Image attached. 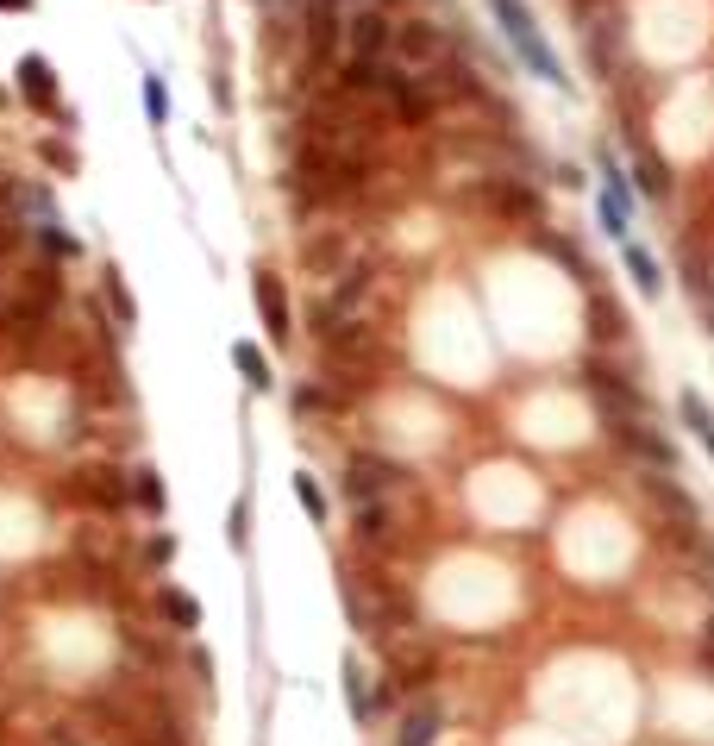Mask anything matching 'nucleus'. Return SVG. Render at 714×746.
I'll list each match as a JSON object with an SVG mask.
<instances>
[{
    "label": "nucleus",
    "mask_w": 714,
    "mask_h": 746,
    "mask_svg": "<svg viewBox=\"0 0 714 746\" xmlns=\"http://www.w3.org/2000/svg\"><path fill=\"white\" fill-rule=\"evenodd\" d=\"M232 364H238V377H245L251 389H270V383H276V377H270V358L257 352L251 339H238V345H232Z\"/></svg>",
    "instance_id": "nucleus-21"
},
{
    "label": "nucleus",
    "mask_w": 714,
    "mask_h": 746,
    "mask_svg": "<svg viewBox=\"0 0 714 746\" xmlns=\"http://www.w3.org/2000/svg\"><path fill=\"white\" fill-rule=\"evenodd\" d=\"M608 433H614V446L633 452L639 464H646V471H671V464H677V446H671V439H664V433L646 421V414H633V421H614Z\"/></svg>",
    "instance_id": "nucleus-8"
},
{
    "label": "nucleus",
    "mask_w": 714,
    "mask_h": 746,
    "mask_svg": "<svg viewBox=\"0 0 714 746\" xmlns=\"http://www.w3.org/2000/svg\"><path fill=\"white\" fill-rule=\"evenodd\" d=\"M170 558H176V540H170V533H157V540L145 546V565H151V571H163Z\"/></svg>",
    "instance_id": "nucleus-29"
},
{
    "label": "nucleus",
    "mask_w": 714,
    "mask_h": 746,
    "mask_svg": "<svg viewBox=\"0 0 714 746\" xmlns=\"http://www.w3.org/2000/svg\"><path fill=\"white\" fill-rule=\"evenodd\" d=\"M13 289H19V283H7V276H0V314H7V301H13Z\"/></svg>",
    "instance_id": "nucleus-35"
},
{
    "label": "nucleus",
    "mask_w": 714,
    "mask_h": 746,
    "mask_svg": "<svg viewBox=\"0 0 714 746\" xmlns=\"http://www.w3.org/2000/svg\"><path fill=\"white\" fill-rule=\"evenodd\" d=\"M301 264L314 270V276H339V270H351V264H357V258H351V232H339V226L307 232V239H301Z\"/></svg>",
    "instance_id": "nucleus-11"
},
{
    "label": "nucleus",
    "mask_w": 714,
    "mask_h": 746,
    "mask_svg": "<svg viewBox=\"0 0 714 746\" xmlns=\"http://www.w3.org/2000/svg\"><path fill=\"white\" fill-rule=\"evenodd\" d=\"M345 696H351V715H357V721H370V715H376V696H370L364 665H357V659H345Z\"/></svg>",
    "instance_id": "nucleus-24"
},
{
    "label": "nucleus",
    "mask_w": 714,
    "mask_h": 746,
    "mask_svg": "<svg viewBox=\"0 0 714 746\" xmlns=\"http://www.w3.org/2000/svg\"><path fill=\"white\" fill-rule=\"evenodd\" d=\"M627 163H633V182H639V195H646V201H664V195H671V170H664V157H658L639 132H627Z\"/></svg>",
    "instance_id": "nucleus-13"
},
{
    "label": "nucleus",
    "mask_w": 714,
    "mask_h": 746,
    "mask_svg": "<svg viewBox=\"0 0 714 746\" xmlns=\"http://www.w3.org/2000/svg\"><path fill=\"white\" fill-rule=\"evenodd\" d=\"M295 502L307 508V521H320V527H326V489H320L314 477H307V471L295 477Z\"/></svg>",
    "instance_id": "nucleus-27"
},
{
    "label": "nucleus",
    "mask_w": 714,
    "mask_h": 746,
    "mask_svg": "<svg viewBox=\"0 0 714 746\" xmlns=\"http://www.w3.org/2000/svg\"><path fill=\"white\" fill-rule=\"evenodd\" d=\"M439 728H445L439 703H414V709H408V721H401V734H395V746H433V740H439Z\"/></svg>",
    "instance_id": "nucleus-17"
},
{
    "label": "nucleus",
    "mask_w": 714,
    "mask_h": 746,
    "mask_svg": "<svg viewBox=\"0 0 714 746\" xmlns=\"http://www.w3.org/2000/svg\"><path fill=\"white\" fill-rule=\"evenodd\" d=\"M621 258H627V276H633V283H639V295H658L664 289V276H658V258H652V251L646 245H621Z\"/></svg>",
    "instance_id": "nucleus-19"
},
{
    "label": "nucleus",
    "mask_w": 714,
    "mask_h": 746,
    "mask_svg": "<svg viewBox=\"0 0 714 746\" xmlns=\"http://www.w3.org/2000/svg\"><path fill=\"white\" fill-rule=\"evenodd\" d=\"M32 232H38V245L51 251V258H76V251H82V239H76V232H63L57 220H44V226H32Z\"/></svg>",
    "instance_id": "nucleus-25"
},
{
    "label": "nucleus",
    "mask_w": 714,
    "mask_h": 746,
    "mask_svg": "<svg viewBox=\"0 0 714 746\" xmlns=\"http://www.w3.org/2000/svg\"><path fill=\"white\" fill-rule=\"evenodd\" d=\"M44 163H51V170H57V176H69V170H76V157H69L63 145H44Z\"/></svg>",
    "instance_id": "nucleus-33"
},
{
    "label": "nucleus",
    "mask_w": 714,
    "mask_h": 746,
    "mask_svg": "<svg viewBox=\"0 0 714 746\" xmlns=\"http://www.w3.org/2000/svg\"><path fill=\"white\" fill-rule=\"evenodd\" d=\"M145 113H151L157 126H163V113H170V101H163V82H157V76H145Z\"/></svg>",
    "instance_id": "nucleus-31"
},
{
    "label": "nucleus",
    "mask_w": 714,
    "mask_h": 746,
    "mask_svg": "<svg viewBox=\"0 0 714 746\" xmlns=\"http://www.w3.org/2000/svg\"><path fill=\"white\" fill-rule=\"evenodd\" d=\"M69 489H76V502L101 508V515H126V502H132V477L113 471V464H88V471H76Z\"/></svg>",
    "instance_id": "nucleus-10"
},
{
    "label": "nucleus",
    "mask_w": 714,
    "mask_h": 746,
    "mask_svg": "<svg viewBox=\"0 0 714 746\" xmlns=\"http://www.w3.org/2000/svg\"><path fill=\"white\" fill-rule=\"evenodd\" d=\"M401 483H408V471H401L395 458H383V452H357L345 464V496L351 502H376V496H389V489H401Z\"/></svg>",
    "instance_id": "nucleus-7"
},
{
    "label": "nucleus",
    "mask_w": 714,
    "mask_h": 746,
    "mask_svg": "<svg viewBox=\"0 0 714 746\" xmlns=\"http://www.w3.org/2000/svg\"><path fill=\"white\" fill-rule=\"evenodd\" d=\"M445 57H458V44H451L445 26H433V19H395V44H389V63L408 69V76H433V69Z\"/></svg>",
    "instance_id": "nucleus-2"
},
{
    "label": "nucleus",
    "mask_w": 714,
    "mask_h": 746,
    "mask_svg": "<svg viewBox=\"0 0 714 746\" xmlns=\"http://www.w3.org/2000/svg\"><path fill=\"white\" fill-rule=\"evenodd\" d=\"M389 678L395 684H426L433 678V652H389Z\"/></svg>",
    "instance_id": "nucleus-22"
},
{
    "label": "nucleus",
    "mask_w": 714,
    "mask_h": 746,
    "mask_svg": "<svg viewBox=\"0 0 714 746\" xmlns=\"http://www.w3.org/2000/svg\"><path fill=\"white\" fill-rule=\"evenodd\" d=\"M495 7V19H502V38L514 44V57L533 69L539 82H552V88H570V76H564V63H558V51L545 44V32H539V19L527 13V0H489Z\"/></svg>",
    "instance_id": "nucleus-1"
},
{
    "label": "nucleus",
    "mask_w": 714,
    "mask_h": 746,
    "mask_svg": "<svg viewBox=\"0 0 714 746\" xmlns=\"http://www.w3.org/2000/svg\"><path fill=\"white\" fill-rule=\"evenodd\" d=\"M476 201H483V207H495L502 220L545 226V201H539V189H527L520 176H483V182H476Z\"/></svg>",
    "instance_id": "nucleus-6"
},
{
    "label": "nucleus",
    "mask_w": 714,
    "mask_h": 746,
    "mask_svg": "<svg viewBox=\"0 0 714 746\" xmlns=\"http://www.w3.org/2000/svg\"><path fill=\"white\" fill-rule=\"evenodd\" d=\"M157 609H163V621H170L176 634H195V627H201V602L188 596V590H176V584L157 590Z\"/></svg>",
    "instance_id": "nucleus-18"
},
{
    "label": "nucleus",
    "mask_w": 714,
    "mask_h": 746,
    "mask_svg": "<svg viewBox=\"0 0 714 746\" xmlns=\"http://www.w3.org/2000/svg\"><path fill=\"white\" fill-rule=\"evenodd\" d=\"M389 44H395V19L376 0L345 13V57H389Z\"/></svg>",
    "instance_id": "nucleus-9"
},
{
    "label": "nucleus",
    "mask_w": 714,
    "mask_h": 746,
    "mask_svg": "<svg viewBox=\"0 0 714 746\" xmlns=\"http://www.w3.org/2000/svg\"><path fill=\"white\" fill-rule=\"evenodd\" d=\"M589 339H595V345H621V339H627L621 301H614L608 289H595V283H589Z\"/></svg>",
    "instance_id": "nucleus-14"
},
{
    "label": "nucleus",
    "mask_w": 714,
    "mask_h": 746,
    "mask_svg": "<svg viewBox=\"0 0 714 746\" xmlns=\"http://www.w3.org/2000/svg\"><path fill=\"white\" fill-rule=\"evenodd\" d=\"M583 389L595 395V408H602V421H633V414H646V395H639V383H627L614 364L602 358H583Z\"/></svg>",
    "instance_id": "nucleus-4"
},
{
    "label": "nucleus",
    "mask_w": 714,
    "mask_h": 746,
    "mask_svg": "<svg viewBox=\"0 0 714 746\" xmlns=\"http://www.w3.org/2000/svg\"><path fill=\"white\" fill-rule=\"evenodd\" d=\"M257 314H264L270 345H289L295 314H289V289H282V276H276V270H257Z\"/></svg>",
    "instance_id": "nucleus-12"
},
{
    "label": "nucleus",
    "mask_w": 714,
    "mask_h": 746,
    "mask_svg": "<svg viewBox=\"0 0 714 746\" xmlns=\"http://www.w3.org/2000/svg\"><path fill=\"white\" fill-rule=\"evenodd\" d=\"M683 283L696 289V301L714 314V276H708V264H702V251H689V245H683Z\"/></svg>",
    "instance_id": "nucleus-23"
},
{
    "label": "nucleus",
    "mask_w": 714,
    "mask_h": 746,
    "mask_svg": "<svg viewBox=\"0 0 714 746\" xmlns=\"http://www.w3.org/2000/svg\"><path fill=\"white\" fill-rule=\"evenodd\" d=\"M301 51H307V63H332L345 51V7L339 0H301Z\"/></svg>",
    "instance_id": "nucleus-5"
},
{
    "label": "nucleus",
    "mask_w": 714,
    "mask_h": 746,
    "mask_svg": "<svg viewBox=\"0 0 714 746\" xmlns=\"http://www.w3.org/2000/svg\"><path fill=\"white\" fill-rule=\"evenodd\" d=\"M13 245H19V220L0 214V258H13Z\"/></svg>",
    "instance_id": "nucleus-32"
},
{
    "label": "nucleus",
    "mask_w": 714,
    "mask_h": 746,
    "mask_svg": "<svg viewBox=\"0 0 714 746\" xmlns=\"http://www.w3.org/2000/svg\"><path fill=\"white\" fill-rule=\"evenodd\" d=\"M19 88H26V101H32V107L57 113V76H51V63H44L38 51H32V57H19Z\"/></svg>",
    "instance_id": "nucleus-16"
},
{
    "label": "nucleus",
    "mask_w": 714,
    "mask_h": 746,
    "mask_svg": "<svg viewBox=\"0 0 714 746\" xmlns=\"http://www.w3.org/2000/svg\"><path fill=\"white\" fill-rule=\"evenodd\" d=\"M639 489L652 496V508L664 515V527H671L677 546H702V508H696L689 489L671 483V471H639Z\"/></svg>",
    "instance_id": "nucleus-3"
},
{
    "label": "nucleus",
    "mask_w": 714,
    "mask_h": 746,
    "mask_svg": "<svg viewBox=\"0 0 714 746\" xmlns=\"http://www.w3.org/2000/svg\"><path fill=\"white\" fill-rule=\"evenodd\" d=\"M132 496H138L145 515H163V483H157V471H132Z\"/></svg>",
    "instance_id": "nucleus-28"
},
{
    "label": "nucleus",
    "mask_w": 714,
    "mask_h": 746,
    "mask_svg": "<svg viewBox=\"0 0 714 746\" xmlns=\"http://www.w3.org/2000/svg\"><path fill=\"white\" fill-rule=\"evenodd\" d=\"M107 308L119 314V333H126V326H138V301L126 295V283H119V270H107Z\"/></svg>",
    "instance_id": "nucleus-26"
},
{
    "label": "nucleus",
    "mask_w": 714,
    "mask_h": 746,
    "mask_svg": "<svg viewBox=\"0 0 714 746\" xmlns=\"http://www.w3.org/2000/svg\"><path fill=\"white\" fill-rule=\"evenodd\" d=\"M0 13H32V0H0Z\"/></svg>",
    "instance_id": "nucleus-34"
},
{
    "label": "nucleus",
    "mask_w": 714,
    "mask_h": 746,
    "mask_svg": "<svg viewBox=\"0 0 714 746\" xmlns=\"http://www.w3.org/2000/svg\"><path fill=\"white\" fill-rule=\"evenodd\" d=\"M677 414H683L689 427H696V439H702V446H708V458H714V408L702 402L696 389H683V395H677Z\"/></svg>",
    "instance_id": "nucleus-20"
},
{
    "label": "nucleus",
    "mask_w": 714,
    "mask_h": 746,
    "mask_svg": "<svg viewBox=\"0 0 714 746\" xmlns=\"http://www.w3.org/2000/svg\"><path fill=\"white\" fill-rule=\"evenodd\" d=\"M357 508V540L364 546H389L395 540V508H389V496H376V502H351Z\"/></svg>",
    "instance_id": "nucleus-15"
},
{
    "label": "nucleus",
    "mask_w": 714,
    "mask_h": 746,
    "mask_svg": "<svg viewBox=\"0 0 714 746\" xmlns=\"http://www.w3.org/2000/svg\"><path fill=\"white\" fill-rule=\"evenodd\" d=\"M245 521H251V502L238 496V502H232V527H226V533H232V546H245V540H251V527H245Z\"/></svg>",
    "instance_id": "nucleus-30"
}]
</instances>
